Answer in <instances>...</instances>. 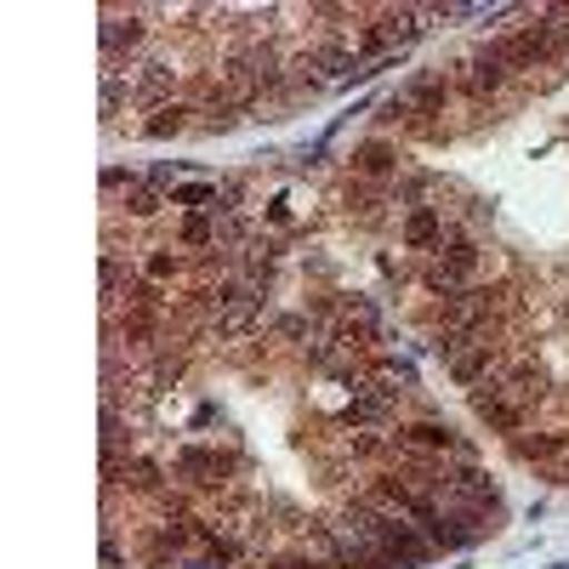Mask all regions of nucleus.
Segmentation results:
<instances>
[{
	"label": "nucleus",
	"mask_w": 569,
	"mask_h": 569,
	"mask_svg": "<svg viewBox=\"0 0 569 569\" xmlns=\"http://www.w3.org/2000/svg\"><path fill=\"white\" fill-rule=\"evenodd\" d=\"M154 29H160V7H103L98 12L103 63H142L149 58Z\"/></svg>",
	"instance_id": "1"
},
{
	"label": "nucleus",
	"mask_w": 569,
	"mask_h": 569,
	"mask_svg": "<svg viewBox=\"0 0 569 569\" xmlns=\"http://www.w3.org/2000/svg\"><path fill=\"white\" fill-rule=\"evenodd\" d=\"M405 142L399 137H382V131H370L365 142H353V154H348V177L359 182H376V188H393L405 177Z\"/></svg>",
	"instance_id": "2"
},
{
	"label": "nucleus",
	"mask_w": 569,
	"mask_h": 569,
	"mask_svg": "<svg viewBox=\"0 0 569 569\" xmlns=\"http://www.w3.org/2000/svg\"><path fill=\"white\" fill-rule=\"evenodd\" d=\"M171 246H177V251H188V257L217 251V246H222V222H217V217H206V211H182V217L171 222Z\"/></svg>",
	"instance_id": "3"
}]
</instances>
